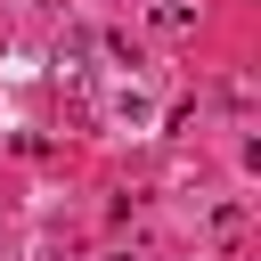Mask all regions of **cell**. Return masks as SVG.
<instances>
[{
  "instance_id": "1",
  "label": "cell",
  "mask_w": 261,
  "mask_h": 261,
  "mask_svg": "<svg viewBox=\"0 0 261 261\" xmlns=\"http://www.w3.org/2000/svg\"><path fill=\"white\" fill-rule=\"evenodd\" d=\"M122 261H130V253H122Z\"/></svg>"
}]
</instances>
